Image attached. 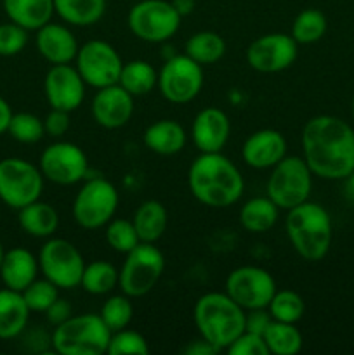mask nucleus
Wrapping results in <instances>:
<instances>
[{
  "instance_id": "f3484780",
  "label": "nucleus",
  "mask_w": 354,
  "mask_h": 355,
  "mask_svg": "<svg viewBox=\"0 0 354 355\" xmlns=\"http://www.w3.org/2000/svg\"><path fill=\"white\" fill-rule=\"evenodd\" d=\"M87 83L71 64H52L44 78V94L49 106L54 110H78L85 101Z\"/></svg>"
},
{
  "instance_id": "dca6fc26",
  "label": "nucleus",
  "mask_w": 354,
  "mask_h": 355,
  "mask_svg": "<svg viewBox=\"0 0 354 355\" xmlns=\"http://www.w3.org/2000/svg\"><path fill=\"white\" fill-rule=\"evenodd\" d=\"M297 55L298 44L288 33H266L257 37L245 52L250 68L266 75L288 69Z\"/></svg>"
},
{
  "instance_id": "c756f323",
  "label": "nucleus",
  "mask_w": 354,
  "mask_h": 355,
  "mask_svg": "<svg viewBox=\"0 0 354 355\" xmlns=\"http://www.w3.org/2000/svg\"><path fill=\"white\" fill-rule=\"evenodd\" d=\"M158 83V71L144 59L124 62L118 85L124 87L130 96L142 97L151 92Z\"/></svg>"
},
{
  "instance_id": "bb28decb",
  "label": "nucleus",
  "mask_w": 354,
  "mask_h": 355,
  "mask_svg": "<svg viewBox=\"0 0 354 355\" xmlns=\"http://www.w3.org/2000/svg\"><path fill=\"white\" fill-rule=\"evenodd\" d=\"M132 224L141 243H156L167 231L169 211L158 200H146L135 208Z\"/></svg>"
},
{
  "instance_id": "8fccbe9b",
  "label": "nucleus",
  "mask_w": 354,
  "mask_h": 355,
  "mask_svg": "<svg viewBox=\"0 0 354 355\" xmlns=\"http://www.w3.org/2000/svg\"><path fill=\"white\" fill-rule=\"evenodd\" d=\"M3 253H6V250H3V245H2V241H0V263H2Z\"/></svg>"
},
{
  "instance_id": "a878e982",
  "label": "nucleus",
  "mask_w": 354,
  "mask_h": 355,
  "mask_svg": "<svg viewBox=\"0 0 354 355\" xmlns=\"http://www.w3.org/2000/svg\"><path fill=\"white\" fill-rule=\"evenodd\" d=\"M19 227L33 238L47 239L56 234L59 227V214L51 203L37 200L17 210Z\"/></svg>"
},
{
  "instance_id": "de8ad7c7",
  "label": "nucleus",
  "mask_w": 354,
  "mask_h": 355,
  "mask_svg": "<svg viewBox=\"0 0 354 355\" xmlns=\"http://www.w3.org/2000/svg\"><path fill=\"white\" fill-rule=\"evenodd\" d=\"M12 110H10L9 103L0 96V135L6 134L7 128H9L10 118H12Z\"/></svg>"
},
{
  "instance_id": "9d476101",
  "label": "nucleus",
  "mask_w": 354,
  "mask_h": 355,
  "mask_svg": "<svg viewBox=\"0 0 354 355\" xmlns=\"http://www.w3.org/2000/svg\"><path fill=\"white\" fill-rule=\"evenodd\" d=\"M45 179L38 165L23 158L0 159V201L14 210L40 200Z\"/></svg>"
},
{
  "instance_id": "412c9836",
  "label": "nucleus",
  "mask_w": 354,
  "mask_h": 355,
  "mask_svg": "<svg viewBox=\"0 0 354 355\" xmlns=\"http://www.w3.org/2000/svg\"><path fill=\"white\" fill-rule=\"evenodd\" d=\"M35 45L42 58L52 64H69L75 61L80 44L68 24L47 23L37 30Z\"/></svg>"
},
{
  "instance_id": "58836bf2",
  "label": "nucleus",
  "mask_w": 354,
  "mask_h": 355,
  "mask_svg": "<svg viewBox=\"0 0 354 355\" xmlns=\"http://www.w3.org/2000/svg\"><path fill=\"white\" fill-rule=\"evenodd\" d=\"M23 298L26 302L28 309L31 312H42L44 314L52 304L59 298V288L54 283L47 279V277H42V279H35L30 286L24 288Z\"/></svg>"
},
{
  "instance_id": "cd10ccee",
  "label": "nucleus",
  "mask_w": 354,
  "mask_h": 355,
  "mask_svg": "<svg viewBox=\"0 0 354 355\" xmlns=\"http://www.w3.org/2000/svg\"><path fill=\"white\" fill-rule=\"evenodd\" d=\"M239 224L252 234H264L276 225L280 208L267 196H253L239 208Z\"/></svg>"
},
{
  "instance_id": "7c9ffc66",
  "label": "nucleus",
  "mask_w": 354,
  "mask_h": 355,
  "mask_svg": "<svg viewBox=\"0 0 354 355\" xmlns=\"http://www.w3.org/2000/svg\"><path fill=\"white\" fill-rule=\"evenodd\" d=\"M184 54L201 66L215 64L224 58L226 40L215 31H198L186 40Z\"/></svg>"
},
{
  "instance_id": "0eeeda50",
  "label": "nucleus",
  "mask_w": 354,
  "mask_h": 355,
  "mask_svg": "<svg viewBox=\"0 0 354 355\" xmlns=\"http://www.w3.org/2000/svg\"><path fill=\"white\" fill-rule=\"evenodd\" d=\"M118 203L120 194L115 184L104 177H94L85 180L73 198V220L85 231H96L115 217Z\"/></svg>"
},
{
  "instance_id": "473e14b6",
  "label": "nucleus",
  "mask_w": 354,
  "mask_h": 355,
  "mask_svg": "<svg viewBox=\"0 0 354 355\" xmlns=\"http://www.w3.org/2000/svg\"><path fill=\"white\" fill-rule=\"evenodd\" d=\"M262 336L266 340L269 354L274 355H295L301 352L302 345H304L301 329L292 322H281L273 319Z\"/></svg>"
},
{
  "instance_id": "9b49d317",
  "label": "nucleus",
  "mask_w": 354,
  "mask_h": 355,
  "mask_svg": "<svg viewBox=\"0 0 354 355\" xmlns=\"http://www.w3.org/2000/svg\"><path fill=\"white\" fill-rule=\"evenodd\" d=\"M42 276L59 290H75L80 286L85 260L80 250L65 238H47L38 253Z\"/></svg>"
},
{
  "instance_id": "a18cd8bd",
  "label": "nucleus",
  "mask_w": 354,
  "mask_h": 355,
  "mask_svg": "<svg viewBox=\"0 0 354 355\" xmlns=\"http://www.w3.org/2000/svg\"><path fill=\"white\" fill-rule=\"evenodd\" d=\"M44 314H45V319H47L49 324L54 328V326L61 324V322H65L66 319L71 318L73 307L68 300H65V298L59 297L58 300H56L54 304H52L51 307L44 312Z\"/></svg>"
},
{
  "instance_id": "f8f14e48",
  "label": "nucleus",
  "mask_w": 354,
  "mask_h": 355,
  "mask_svg": "<svg viewBox=\"0 0 354 355\" xmlns=\"http://www.w3.org/2000/svg\"><path fill=\"white\" fill-rule=\"evenodd\" d=\"M203 83V66L186 54H174L163 61L156 87L169 103L187 104L200 96Z\"/></svg>"
},
{
  "instance_id": "7ed1b4c3",
  "label": "nucleus",
  "mask_w": 354,
  "mask_h": 355,
  "mask_svg": "<svg viewBox=\"0 0 354 355\" xmlns=\"http://www.w3.org/2000/svg\"><path fill=\"white\" fill-rule=\"evenodd\" d=\"M246 312L226 291H208L194 304L198 333L217 350H226L245 331Z\"/></svg>"
},
{
  "instance_id": "2eb2a0df",
  "label": "nucleus",
  "mask_w": 354,
  "mask_h": 355,
  "mask_svg": "<svg viewBox=\"0 0 354 355\" xmlns=\"http://www.w3.org/2000/svg\"><path fill=\"white\" fill-rule=\"evenodd\" d=\"M278 286L274 277L266 269L257 266H242L228 274L224 291L243 309H267Z\"/></svg>"
},
{
  "instance_id": "79ce46f5",
  "label": "nucleus",
  "mask_w": 354,
  "mask_h": 355,
  "mask_svg": "<svg viewBox=\"0 0 354 355\" xmlns=\"http://www.w3.org/2000/svg\"><path fill=\"white\" fill-rule=\"evenodd\" d=\"M229 355H269V349L262 335L243 331L231 345L226 349Z\"/></svg>"
},
{
  "instance_id": "ea45409f",
  "label": "nucleus",
  "mask_w": 354,
  "mask_h": 355,
  "mask_svg": "<svg viewBox=\"0 0 354 355\" xmlns=\"http://www.w3.org/2000/svg\"><path fill=\"white\" fill-rule=\"evenodd\" d=\"M110 355H146L149 354L148 340L135 329H118L111 333L108 352Z\"/></svg>"
},
{
  "instance_id": "37998d69",
  "label": "nucleus",
  "mask_w": 354,
  "mask_h": 355,
  "mask_svg": "<svg viewBox=\"0 0 354 355\" xmlns=\"http://www.w3.org/2000/svg\"><path fill=\"white\" fill-rule=\"evenodd\" d=\"M44 128L45 135L52 139H59L69 130V113L62 110H54L51 107V111L47 113V116L44 118Z\"/></svg>"
},
{
  "instance_id": "2f4dec72",
  "label": "nucleus",
  "mask_w": 354,
  "mask_h": 355,
  "mask_svg": "<svg viewBox=\"0 0 354 355\" xmlns=\"http://www.w3.org/2000/svg\"><path fill=\"white\" fill-rule=\"evenodd\" d=\"M80 288L89 295L103 297L118 288V269L106 260H94L85 263Z\"/></svg>"
},
{
  "instance_id": "4468645a",
  "label": "nucleus",
  "mask_w": 354,
  "mask_h": 355,
  "mask_svg": "<svg viewBox=\"0 0 354 355\" xmlns=\"http://www.w3.org/2000/svg\"><path fill=\"white\" fill-rule=\"evenodd\" d=\"M38 168L44 179L56 186H75L85 179L89 172V159L78 144L58 141L42 151Z\"/></svg>"
},
{
  "instance_id": "4be33fe9",
  "label": "nucleus",
  "mask_w": 354,
  "mask_h": 355,
  "mask_svg": "<svg viewBox=\"0 0 354 355\" xmlns=\"http://www.w3.org/2000/svg\"><path fill=\"white\" fill-rule=\"evenodd\" d=\"M38 257L26 248H10L3 253L0 263V279L3 286L14 291H23L38 277Z\"/></svg>"
},
{
  "instance_id": "423d86ee",
  "label": "nucleus",
  "mask_w": 354,
  "mask_h": 355,
  "mask_svg": "<svg viewBox=\"0 0 354 355\" xmlns=\"http://www.w3.org/2000/svg\"><path fill=\"white\" fill-rule=\"evenodd\" d=\"M312 177L314 175L302 156L287 155L271 168L266 184V196L280 210H292L309 200Z\"/></svg>"
},
{
  "instance_id": "e433bc0d",
  "label": "nucleus",
  "mask_w": 354,
  "mask_h": 355,
  "mask_svg": "<svg viewBox=\"0 0 354 355\" xmlns=\"http://www.w3.org/2000/svg\"><path fill=\"white\" fill-rule=\"evenodd\" d=\"M104 238H106V243L110 245L111 250L124 253V255L132 252L141 243L137 232H135L134 224H132V220H127V218H111L104 225Z\"/></svg>"
},
{
  "instance_id": "5701e85b",
  "label": "nucleus",
  "mask_w": 354,
  "mask_h": 355,
  "mask_svg": "<svg viewBox=\"0 0 354 355\" xmlns=\"http://www.w3.org/2000/svg\"><path fill=\"white\" fill-rule=\"evenodd\" d=\"M142 142L155 155L174 156L186 148L187 134L179 121L172 118H163L146 127Z\"/></svg>"
},
{
  "instance_id": "49530a36",
  "label": "nucleus",
  "mask_w": 354,
  "mask_h": 355,
  "mask_svg": "<svg viewBox=\"0 0 354 355\" xmlns=\"http://www.w3.org/2000/svg\"><path fill=\"white\" fill-rule=\"evenodd\" d=\"M217 352L219 350L215 349L214 345H210L207 340L201 338V336L198 340H194V342H191L189 345L184 349V354H187V355H212V354H217Z\"/></svg>"
},
{
  "instance_id": "39448f33",
  "label": "nucleus",
  "mask_w": 354,
  "mask_h": 355,
  "mask_svg": "<svg viewBox=\"0 0 354 355\" xmlns=\"http://www.w3.org/2000/svg\"><path fill=\"white\" fill-rule=\"evenodd\" d=\"M111 331L99 314L71 315L54 326L51 347L59 355H103L108 352Z\"/></svg>"
},
{
  "instance_id": "1a4fd4ad",
  "label": "nucleus",
  "mask_w": 354,
  "mask_h": 355,
  "mask_svg": "<svg viewBox=\"0 0 354 355\" xmlns=\"http://www.w3.org/2000/svg\"><path fill=\"white\" fill-rule=\"evenodd\" d=\"M183 16L169 0H139L127 14V26L135 38L165 44L179 31Z\"/></svg>"
},
{
  "instance_id": "20e7f679",
  "label": "nucleus",
  "mask_w": 354,
  "mask_h": 355,
  "mask_svg": "<svg viewBox=\"0 0 354 355\" xmlns=\"http://www.w3.org/2000/svg\"><path fill=\"white\" fill-rule=\"evenodd\" d=\"M285 229L288 241L301 259L319 262L328 255L333 239V225L332 217L321 205L307 200L288 210Z\"/></svg>"
},
{
  "instance_id": "aec40b11",
  "label": "nucleus",
  "mask_w": 354,
  "mask_h": 355,
  "mask_svg": "<svg viewBox=\"0 0 354 355\" xmlns=\"http://www.w3.org/2000/svg\"><path fill=\"white\" fill-rule=\"evenodd\" d=\"M231 135V121L222 110L214 106L203 107L191 125V139L200 153H221Z\"/></svg>"
},
{
  "instance_id": "c85d7f7f",
  "label": "nucleus",
  "mask_w": 354,
  "mask_h": 355,
  "mask_svg": "<svg viewBox=\"0 0 354 355\" xmlns=\"http://www.w3.org/2000/svg\"><path fill=\"white\" fill-rule=\"evenodd\" d=\"M54 12L68 26L87 28L103 19L106 0H54Z\"/></svg>"
},
{
  "instance_id": "6e6552de",
  "label": "nucleus",
  "mask_w": 354,
  "mask_h": 355,
  "mask_svg": "<svg viewBox=\"0 0 354 355\" xmlns=\"http://www.w3.org/2000/svg\"><path fill=\"white\" fill-rule=\"evenodd\" d=\"M165 272V257L155 243H139L125 255L118 269V288L130 298H141L155 290Z\"/></svg>"
},
{
  "instance_id": "c03bdc74",
  "label": "nucleus",
  "mask_w": 354,
  "mask_h": 355,
  "mask_svg": "<svg viewBox=\"0 0 354 355\" xmlns=\"http://www.w3.org/2000/svg\"><path fill=\"white\" fill-rule=\"evenodd\" d=\"M273 322L269 311L267 309H253L246 311L245 318V331L255 333V335H264L269 324Z\"/></svg>"
},
{
  "instance_id": "f257e3e1",
  "label": "nucleus",
  "mask_w": 354,
  "mask_h": 355,
  "mask_svg": "<svg viewBox=\"0 0 354 355\" xmlns=\"http://www.w3.org/2000/svg\"><path fill=\"white\" fill-rule=\"evenodd\" d=\"M302 158L312 175L344 180L354 173V130L342 118L318 114L302 128Z\"/></svg>"
},
{
  "instance_id": "f704fd0d",
  "label": "nucleus",
  "mask_w": 354,
  "mask_h": 355,
  "mask_svg": "<svg viewBox=\"0 0 354 355\" xmlns=\"http://www.w3.org/2000/svg\"><path fill=\"white\" fill-rule=\"evenodd\" d=\"M271 318L274 321L281 322H292L297 324L305 312V302L297 291L294 290H276L274 297L271 298L269 305H267Z\"/></svg>"
},
{
  "instance_id": "09e8293b",
  "label": "nucleus",
  "mask_w": 354,
  "mask_h": 355,
  "mask_svg": "<svg viewBox=\"0 0 354 355\" xmlns=\"http://www.w3.org/2000/svg\"><path fill=\"white\" fill-rule=\"evenodd\" d=\"M170 2H172V6L176 7L177 12H179L183 17L194 10V0H170Z\"/></svg>"
},
{
  "instance_id": "393cba45",
  "label": "nucleus",
  "mask_w": 354,
  "mask_h": 355,
  "mask_svg": "<svg viewBox=\"0 0 354 355\" xmlns=\"http://www.w3.org/2000/svg\"><path fill=\"white\" fill-rule=\"evenodd\" d=\"M3 10L12 23L28 31H37L51 23L54 16V0H2Z\"/></svg>"
},
{
  "instance_id": "6ab92c4d",
  "label": "nucleus",
  "mask_w": 354,
  "mask_h": 355,
  "mask_svg": "<svg viewBox=\"0 0 354 355\" xmlns=\"http://www.w3.org/2000/svg\"><path fill=\"white\" fill-rule=\"evenodd\" d=\"M285 135L274 128H260L250 134L242 146V158L253 170H271L288 155Z\"/></svg>"
},
{
  "instance_id": "4c0bfd02",
  "label": "nucleus",
  "mask_w": 354,
  "mask_h": 355,
  "mask_svg": "<svg viewBox=\"0 0 354 355\" xmlns=\"http://www.w3.org/2000/svg\"><path fill=\"white\" fill-rule=\"evenodd\" d=\"M7 134L21 144H35L45 135L44 120L33 113H14Z\"/></svg>"
},
{
  "instance_id": "72a5a7b5",
  "label": "nucleus",
  "mask_w": 354,
  "mask_h": 355,
  "mask_svg": "<svg viewBox=\"0 0 354 355\" xmlns=\"http://www.w3.org/2000/svg\"><path fill=\"white\" fill-rule=\"evenodd\" d=\"M328 28L326 16L318 9H304L292 23V37L298 45H311L321 40Z\"/></svg>"
},
{
  "instance_id": "ddd939ff",
  "label": "nucleus",
  "mask_w": 354,
  "mask_h": 355,
  "mask_svg": "<svg viewBox=\"0 0 354 355\" xmlns=\"http://www.w3.org/2000/svg\"><path fill=\"white\" fill-rule=\"evenodd\" d=\"M73 62L87 87H92L96 90L118 83L121 66H124L121 55L118 54L117 49L99 38L80 45Z\"/></svg>"
},
{
  "instance_id": "a19ab883",
  "label": "nucleus",
  "mask_w": 354,
  "mask_h": 355,
  "mask_svg": "<svg viewBox=\"0 0 354 355\" xmlns=\"http://www.w3.org/2000/svg\"><path fill=\"white\" fill-rule=\"evenodd\" d=\"M28 44V30L19 24L2 23L0 24V55L2 58H12L17 55Z\"/></svg>"
},
{
  "instance_id": "b1692460",
  "label": "nucleus",
  "mask_w": 354,
  "mask_h": 355,
  "mask_svg": "<svg viewBox=\"0 0 354 355\" xmlns=\"http://www.w3.org/2000/svg\"><path fill=\"white\" fill-rule=\"evenodd\" d=\"M31 311L21 291L0 290V340H12L26 329Z\"/></svg>"
},
{
  "instance_id": "3c124183",
  "label": "nucleus",
  "mask_w": 354,
  "mask_h": 355,
  "mask_svg": "<svg viewBox=\"0 0 354 355\" xmlns=\"http://www.w3.org/2000/svg\"><path fill=\"white\" fill-rule=\"evenodd\" d=\"M351 113H353V120H354V96H353V101H351Z\"/></svg>"
},
{
  "instance_id": "f03ea898",
  "label": "nucleus",
  "mask_w": 354,
  "mask_h": 355,
  "mask_svg": "<svg viewBox=\"0 0 354 355\" xmlns=\"http://www.w3.org/2000/svg\"><path fill=\"white\" fill-rule=\"evenodd\" d=\"M187 187L203 207L229 208L242 200L245 179L222 151L200 153L187 170Z\"/></svg>"
},
{
  "instance_id": "a211bd4d",
  "label": "nucleus",
  "mask_w": 354,
  "mask_h": 355,
  "mask_svg": "<svg viewBox=\"0 0 354 355\" xmlns=\"http://www.w3.org/2000/svg\"><path fill=\"white\" fill-rule=\"evenodd\" d=\"M134 96L127 92L121 85L103 87L97 89L90 104V113L99 127L106 130H117L125 127L134 114Z\"/></svg>"
},
{
  "instance_id": "c9c22d12",
  "label": "nucleus",
  "mask_w": 354,
  "mask_h": 355,
  "mask_svg": "<svg viewBox=\"0 0 354 355\" xmlns=\"http://www.w3.org/2000/svg\"><path fill=\"white\" fill-rule=\"evenodd\" d=\"M99 318L103 319V322L108 326V329L111 333L128 328L132 318H134V304H132V298L127 297L125 293L111 295L101 305Z\"/></svg>"
}]
</instances>
